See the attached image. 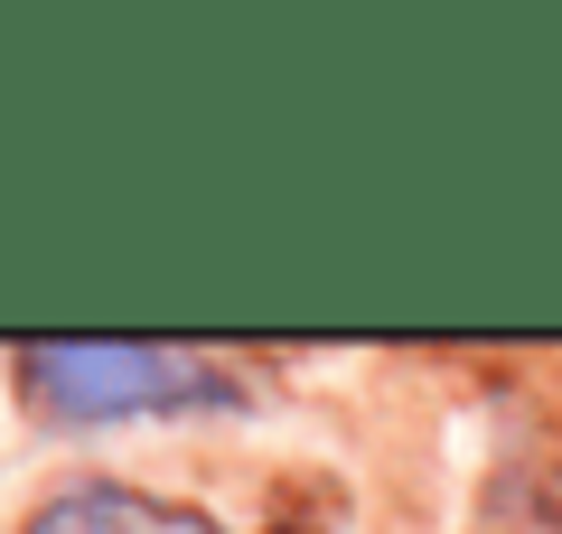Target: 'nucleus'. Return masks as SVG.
I'll use <instances>...</instances> for the list:
<instances>
[{"label": "nucleus", "mask_w": 562, "mask_h": 534, "mask_svg": "<svg viewBox=\"0 0 562 534\" xmlns=\"http://www.w3.org/2000/svg\"><path fill=\"white\" fill-rule=\"evenodd\" d=\"M20 385L66 422H132V413H206L235 403L244 385L188 347H150V337H29Z\"/></svg>", "instance_id": "1"}, {"label": "nucleus", "mask_w": 562, "mask_h": 534, "mask_svg": "<svg viewBox=\"0 0 562 534\" xmlns=\"http://www.w3.org/2000/svg\"><path fill=\"white\" fill-rule=\"evenodd\" d=\"M20 534H225L206 515L169 507V497H140V488H66L29 515Z\"/></svg>", "instance_id": "2"}]
</instances>
